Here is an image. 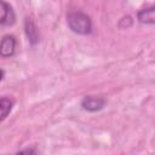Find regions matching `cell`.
<instances>
[{
	"instance_id": "cell-1",
	"label": "cell",
	"mask_w": 155,
	"mask_h": 155,
	"mask_svg": "<svg viewBox=\"0 0 155 155\" xmlns=\"http://www.w3.org/2000/svg\"><path fill=\"white\" fill-rule=\"evenodd\" d=\"M67 24L69 29L79 35H88L92 33V21L88 15L82 11H71L67 15Z\"/></svg>"
},
{
	"instance_id": "cell-2",
	"label": "cell",
	"mask_w": 155,
	"mask_h": 155,
	"mask_svg": "<svg viewBox=\"0 0 155 155\" xmlns=\"http://www.w3.org/2000/svg\"><path fill=\"white\" fill-rule=\"evenodd\" d=\"M107 104V99L97 96H85L81 101V108L90 113H96L102 110Z\"/></svg>"
},
{
	"instance_id": "cell-3",
	"label": "cell",
	"mask_w": 155,
	"mask_h": 155,
	"mask_svg": "<svg viewBox=\"0 0 155 155\" xmlns=\"http://www.w3.org/2000/svg\"><path fill=\"white\" fill-rule=\"evenodd\" d=\"M16 38L13 35H4L0 44V56L4 58L12 57L16 51Z\"/></svg>"
},
{
	"instance_id": "cell-4",
	"label": "cell",
	"mask_w": 155,
	"mask_h": 155,
	"mask_svg": "<svg viewBox=\"0 0 155 155\" xmlns=\"http://www.w3.org/2000/svg\"><path fill=\"white\" fill-rule=\"evenodd\" d=\"M1 5V17H0V24L2 27H11L16 22V15L12 8V6L6 1H0Z\"/></svg>"
},
{
	"instance_id": "cell-5",
	"label": "cell",
	"mask_w": 155,
	"mask_h": 155,
	"mask_svg": "<svg viewBox=\"0 0 155 155\" xmlns=\"http://www.w3.org/2000/svg\"><path fill=\"white\" fill-rule=\"evenodd\" d=\"M24 31H25V35L28 38L29 44L31 46H35L39 42V33H38L36 24L34 23V21L30 17H25V21H24Z\"/></svg>"
},
{
	"instance_id": "cell-6",
	"label": "cell",
	"mask_w": 155,
	"mask_h": 155,
	"mask_svg": "<svg viewBox=\"0 0 155 155\" xmlns=\"http://www.w3.org/2000/svg\"><path fill=\"white\" fill-rule=\"evenodd\" d=\"M137 19L143 24H155V5L140 8L137 12Z\"/></svg>"
},
{
	"instance_id": "cell-7",
	"label": "cell",
	"mask_w": 155,
	"mask_h": 155,
	"mask_svg": "<svg viewBox=\"0 0 155 155\" xmlns=\"http://www.w3.org/2000/svg\"><path fill=\"white\" fill-rule=\"evenodd\" d=\"M12 107H13V102L10 98L1 97V99H0V110H1V117L0 119H1V121H4L7 117V115L12 110Z\"/></svg>"
},
{
	"instance_id": "cell-8",
	"label": "cell",
	"mask_w": 155,
	"mask_h": 155,
	"mask_svg": "<svg viewBox=\"0 0 155 155\" xmlns=\"http://www.w3.org/2000/svg\"><path fill=\"white\" fill-rule=\"evenodd\" d=\"M132 23H133V19H132L131 16H124L119 21V27L121 29H127V28H130L132 25Z\"/></svg>"
},
{
	"instance_id": "cell-9",
	"label": "cell",
	"mask_w": 155,
	"mask_h": 155,
	"mask_svg": "<svg viewBox=\"0 0 155 155\" xmlns=\"http://www.w3.org/2000/svg\"><path fill=\"white\" fill-rule=\"evenodd\" d=\"M13 155H36V151L34 148H25V149H22L17 153H15Z\"/></svg>"
}]
</instances>
